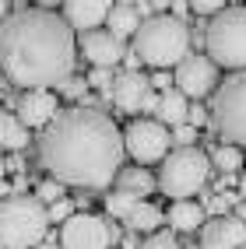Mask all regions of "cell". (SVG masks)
Wrapping results in <instances>:
<instances>
[{
	"mask_svg": "<svg viewBox=\"0 0 246 249\" xmlns=\"http://www.w3.org/2000/svg\"><path fill=\"white\" fill-rule=\"evenodd\" d=\"M120 239V228L98 218V214L77 211L67 225H60V246L63 249H113V242Z\"/></svg>",
	"mask_w": 246,
	"mask_h": 249,
	"instance_id": "ba28073f",
	"label": "cell"
},
{
	"mask_svg": "<svg viewBox=\"0 0 246 249\" xmlns=\"http://www.w3.org/2000/svg\"><path fill=\"white\" fill-rule=\"evenodd\" d=\"M116 190H123V193H134V196H144L151 193V190H158V179L148 172V169H141V165H134V169H123L120 176H116Z\"/></svg>",
	"mask_w": 246,
	"mask_h": 249,
	"instance_id": "d6986e66",
	"label": "cell"
},
{
	"mask_svg": "<svg viewBox=\"0 0 246 249\" xmlns=\"http://www.w3.org/2000/svg\"><path fill=\"white\" fill-rule=\"evenodd\" d=\"M88 77H67V81H63V85L57 88L63 98H88Z\"/></svg>",
	"mask_w": 246,
	"mask_h": 249,
	"instance_id": "484cf974",
	"label": "cell"
},
{
	"mask_svg": "<svg viewBox=\"0 0 246 249\" xmlns=\"http://www.w3.org/2000/svg\"><path fill=\"white\" fill-rule=\"evenodd\" d=\"M25 190H28V179L18 176V179H14V193H21V196H25Z\"/></svg>",
	"mask_w": 246,
	"mask_h": 249,
	"instance_id": "d590c367",
	"label": "cell"
},
{
	"mask_svg": "<svg viewBox=\"0 0 246 249\" xmlns=\"http://www.w3.org/2000/svg\"><path fill=\"white\" fill-rule=\"evenodd\" d=\"M211 120L228 144H246V71L225 77L211 95Z\"/></svg>",
	"mask_w": 246,
	"mask_h": 249,
	"instance_id": "52a82bcc",
	"label": "cell"
},
{
	"mask_svg": "<svg viewBox=\"0 0 246 249\" xmlns=\"http://www.w3.org/2000/svg\"><path fill=\"white\" fill-rule=\"evenodd\" d=\"M162 221H166V214H162L155 204L141 200V204L134 207V214L127 218V228H130V231H148V235H155V231L162 228Z\"/></svg>",
	"mask_w": 246,
	"mask_h": 249,
	"instance_id": "44dd1931",
	"label": "cell"
},
{
	"mask_svg": "<svg viewBox=\"0 0 246 249\" xmlns=\"http://www.w3.org/2000/svg\"><path fill=\"white\" fill-rule=\"evenodd\" d=\"M201 249H246V221L239 218H211L201 228Z\"/></svg>",
	"mask_w": 246,
	"mask_h": 249,
	"instance_id": "4fadbf2b",
	"label": "cell"
},
{
	"mask_svg": "<svg viewBox=\"0 0 246 249\" xmlns=\"http://www.w3.org/2000/svg\"><path fill=\"white\" fill-rule=\"evenodd\" d=\"M232 204H239L236 193H215V196H208L204 211L211 214V218H228V207H232Z\"/></svg>",
	"mask_w": 246,
	"mask_h": 249,
	"instance_id": "cb8c5ba5",
	"label": "cell"
},
{
	"mask_svg": "<svg viewBox=\"0 0 246 249\" xmlns=\"http://www.w3.org/2000/svg\"><path fill=\"white\" fill-rule=\"evenodd\" d=\"M113 4H102V0H71L63 4V21H67L74 32H98V25L109 21Z\"/></svg>",
	"mask_w": 246,
	"mask_h": 249,
	"instance_id": "5bb4252c",
	"label": "cell"
},
{
	"mask_svg": "<svg viewBox=\"0 0 246 249\" xmlns=\"http://www.w3.org/2000/svg\"><path fill=\"white\" fill-rule=\"evenodd\" d=\"M169 225L176 231H197V228L208 225V211H204V204H197V200H176L169 207Z\"/></svg>",
	"mask_w": 246,
	"mask_h": 249,
	"instance_id": "e0dca14e",
	"label": "cell"
},
{
	"mask_svg": "<svg viewBox=\"0 0 246 249\" xmlns=\"http://www.w3.org/2000/svg\"><path fill=\"white\" fill-rule=\"evenodd\" d=\"M187 123H190V126H197V130H201V126H208V109H204L201 102H190V112H187Z\"/></svg>",
	"mask_w": 246,
	"mask_h": 249,
	"instance_id": "d6a6232c",
	"label": "cell"
},
{
	"mask_svg": "<svg viewBox=\"0 0 246 249\" xmlns=\"http://www.w3.org/2000/svg\"><path fill=\"white\" fill-rule=\"evenodd\" d=\"M39 249H63V246H57V239H46V242H42Z\"/></svg>",
	"mask_w": 246,
	"mask_h": 249,
	"instance_id": "f35d334b",
	"label": "cell"
},
{
	"mask_svg": "<svg viewBox=\"0 0 246 249\" xmlns=\"http://www.w3.org/2000/svg\"><path fill=\"white\" fill-rule=\"evenodd\" d=\"M49 239V207L32 193H11L0 204V246L39 249Z\"/></svg>",
	"mask_w": 246,
	"mask_h": 249,
	"instance_id": "3957f363",
	"label": "cell"
},
{
	"mask_svg": "<svg viewBox=\"0 0 246 249\" xmlns=\"http://www.w3.org/2000/svg\"><path fill=\"white\" fill-rule=\"evenodd\" d=\"M81 49H85V56L95 67H106V71L127 56L123 42L113 36V32H85V36H81Z\"/></svg>",
	"mask_w": 246,
	"mask_h": 249,
	"instance_id": "9a60e30c",
	"label": "cell"
},
{
	"mask_svg": "<svg viewBox=\"0 0 246 249\" xmlns=\"http://www.w3.org/2000/svg\"><path fill=\"white\" fill-rule=\"evenodd\" d=\"M137 249H179V242H176L172 231H155V235H148Z\"/></svg>",
	"mask_w": 246,
	"mask_h": 249,
	"instance_id": "4316f807",
	"label": "cell"
},
{
	"mask_svg": "<svg viewBox=\"0 0 246 249\" xmlns=\"http://www.w3.org/2000/svg\"><path fill=\"white\" fill-rule=\"evenodd\" d=\"M208 56L225 71H246V7H225L208 25Z\"/></svg>",
	"mask_w": 246,
	"mask_h": 249,
	"instance_id": "8992f818",
	"label": "cell"
},
{
	"mask_svg": "<svg viewBox=\"0 0 246 249\" xmlns=\"http://www.w3.org/2000/svg\"><path fill=\"white\" fill-rule=\"evenodd\" d=\"M151 88H155L158 95H166V91H172V88H176V74H169V71H158V74L151 77Z\"/></svg>",
	"mask_w": 246,
	"mask_h": 249,
	"instance_id": "4dcf8cb0",
	"label": "cell"
},
{
	"mask_svg": "<svg viewBox=\"0 0 246 249\" xmlns=\"http://www.w3.org/2000/svg\"><path fill=\"white\" fill-rule=\"evenodd\" d=\"M148 95H151V81H148L141 71H120L116 81H113V91H109V98H113L116 109H123V112L144 109Z\"/></svg>",
	"mask_w": 246,
	"mask_h": 249,
	"instance_id": "7c38bea8",
	"label": "cell"
},
{
	"mask_svg": "<svg viewBox=\"0 0 246 249\" xmlns=\"http://www.w3.org/2000/svg\"><path fill=\"white\" fill-rule=\"evenodd\" d=\"M134 53L158 71L179 67L190 56V28L172 14H155L134 36Z\"/></svg>",
	"mask_w": 246,
	"mask_h": 249,
	"instance_id": "277c9868",
	"label": "cell"
},
{
	"mask_svg": "<svg viewBox=\"0 0 246 249\" xmlns=\"http://www.w3.org/2000/svg\"><path fill=\"white\" fill-rule=\"evenodd\" d=\"M193 141H197V126H190V123L176 126V134H172V144H179V147H197Z\"/></svg>",
	"mask_w": 246,
	"mask_h": 249,
	"instance_id": "f546056e",
	"label": "cell"
},
{
	"mask_svg": "<svg viewBox=\"0 0 246 249\" xmlns=\"http://www.w3.org/2000/svg\"><path fill=\"white\" fill-rule=\"evenodd\" d=\"M187 112H190V102H187V95L179 91V88H172V91H166V95H158V109H155V116H158V123L162 126H183L187 123Z\"/></svg>",
	"mask_w": 246,
	"mask_h": 249,
	"instance_id": "ac0fdd59",
	"label": "cell"
},
{
	"mask_svg": "<svg viewBox=\"0 0 246 249\" xmlns=\"http://www.w3.org/2000/svg\"><path fill=\"white\" fill-rule=\"evenodd\" d=\"M25 165H21V158H7V172H21Z\"/></svg>",
	"mask_w": 246,
	"mask_h": 249,
	"instance_id": "8d00e7d4",
	"label": "cell"
},
{
	"mask_svg": "<svg viewBox=\"0 0 246 249\" xmlns=\"http://www.w3.org/2000/svg\"><path fill=\"white\" fill-rule=\"evenodd\" d=\"M197 14H208V18H218V14L225 11V4L222 0H197V4H190Z\"/></svg>",
	"mask_w": 246,
	"mask_h": 249,
	"instance_id": "1f68e13d",
	"label": "cell"
},
{
	"mask_svg": "<svg viewBox=\"0 0 246 249\" xmlns=\"http://www.w3.org/2000/svg\"><path fill=\"white\" fill-rule=\"evenodd\" d=\"M239 200H246V172L239 176Z\"/></svg>",
	"mask_w": 246,
	"mask_h": 249,
	"instance_id": "74e56055",
	"label": "cell"
},
{
	"mask_svg": "<svg viewBox=\"0 0 246 249\" xmlns=\"http://www.w3.org/2000/svg\"><path fill=\"white\" fill-rule=\"evenodd\" d=\"M141 25H144V18H141V7L137 4H113L106 32H113V36L123 42V39H134L141 32Z\"/></svg>",
	"mask_w": 246,
	"mask_h": 249,
	"instance_id": "2e32d148",
	"label": "cell"
},
{
	"mask_svg": "<svg viewBox=\"0 0 246 249\" xmlns=\"http://www.w3.org/2000/svg\"><path fill=\"white\" fill-rule=\"evenodd\" d=\"M141 63H144V60L134 53V49H130V53L123 56V67H127V71H141Z\"/></svg>",
	"mask_w": 246,
	"mask_h": 249,
	"instance_id": "e575fe53",
	"label": "cell"
},
{
	"mask_svg": "<svg viewBox=\"0 0 246 249\" xmlns=\"http://www.w3.org/2000/svg\"><path fill=\"white\" fill-rule=\"evenodd\" d=\"M113 81H116V77H113V74H109L106 67H95V71L88 74V85H92V88H102L106 95L113 91Z\"/></svg>",
	"mask_w": 246,
	"mask_h": 249,
	"instance_id": "f1b7e54d",
	"label": "cell"
},
{
	"mask_svg": "<svg viewBox=\"0 0 246 249\" xmlns=\"http://www.w3.org/2000/svg\"><path fill=\"white\" fill-rule=\"evenodd\" d=\"M74 28L53 7H18L0 21V67L11 85L49 91L74 77Z\"/></svg>",
	"mask_w": 246,
	"mask_h": 249,
	"instance_id": "7a4b0ae2",
	"label": "cell"
},
{
	"mask_svg": "<svg viewBox=\"0 0 246 249\" xmlns=\"http://www.w3.org/2000/svg\"><path fill=\"white\" fill-rule=\"evenodd\" d=\"M211 161H215V169L225 172V176H236L243 165H246V155L239 151L236 144H218L215 151H211Z\"/></svg>",
	"mask_w": 246,
	"mask_h": 249,
	"instance_id": "7402d4cb",
	"label": "cell"
},
{
	"mask_svg": "<svg viewBox=\"0 0 246 249\" xmlns=\"http://www.w3.org/2000/svg\"><path fill=\"white\" fill-rule=\"evenodd\" d=\"M36 196L42 204H60V200H67V196H63V182L60 179H46V182H39V190H36Z\"/></svg>",
	"mask_w": 246,
	"mask_h": 249,
	"instance_id": "d4e9b609",
	"label": "cell"
},
{
	"mask_svg": "<svg viewBox=\"0 0 246 249\" xmlns=\"http://www.w3.org/2000/svg\"><path fill=\"white\" fill-rule=\"evenodd\" d=\"M176 88L187 98H193V102H201L204 95H215L218 91V63L211 56H201V53L187 56L176 67Z\"/></svg>",
	"mask_w": 246,
	"mask_h": 249,
	"instance_id": "30bf717a",
	"label": "cell"
},
{
	"mask_svg": "<svg viewBox=\"0 0 246 249\" xmlns=\"http://www.w3.org/2000/svg\"><path fill=\"white\" fill-rule=\"evenodd\" d=\"M123 144H127V155L144 169V165H151V161H166L169 158L172 137L158 120H134L123 130Z\"/></svg>",
	"mask_w": 246,
	"mask_h": 249,
	"instance_id": "9c48e42d",
	"label": "cell"
},
{
	"mask_svg": "<svg viewBox=\"0 0 246 249\" xmlns=\"http://www.w3.org/2000/svg\"><path fill=\"white\" fill-rule=\"evenodd\" d=\"M211 176V158L201 147H176L158 169V190L172 200H190L193 193L204 190Z\"/></svg>",
	"mask_w": 246,
	"mask_h": 249,
	"instance_id": "5b68a950",
	"label": "cell"
},
{
	"mask_svg": "<svg viewBox=\"0 0 246 249\" xmlns=\"http://www.w3.org/2000/svg\"><path fill=\"white\" fill-rule=\"evenodd\" d=\"M169 14H172V18H179V21H183L187 14H190V4H183V0H176V4H169Z\"/></svg>",
	"mask_w": 246,
	"mask_h": 249,
	"instance_id": "836d02e7",
	"label": "cell"
},
{
	"mask_svg": "<svg viewBox=\"0 0 246 249\" xmlns=\"http://www.w3.org/2000/svg\"><path fill=\"white\" fill-rule=\"evenodd\" d=\"M0 144L7 147V151H21L28 144V126L18 120V112H0Z\"/></svg>",
	"mask_w": 246,
	"mask_h": 249,
	"instance_id": "ffe728a7",
	"label": "cell"
},
{
	"mask_svg": "<svg viewBox=\"0 0 246 249\" xmlns=\"http://www.w3.org/2000/svg\"><path fill=\"white\" fill-rule=\"evenodd\" d=\"M74 200H60V204H53L49 207V221H57V225H67L71 218H74Z\"/></svg>",
	"mask_w": 246,
	"mask_h": 249,
	"instance_id": "83f0119b",
	"label": "cell"
},
{
	"mask_svg": "<svg viewBox=\"0 0 246 249\" xmlns=\"http://www.w3.org/2000/svg\"><path fill=\"white\" fill-rule=\"evenodd\" d=\"M236 218H239V221H246V200L239 204V214H236Z\"/></svg>",
	"mask_w": 246,
	"mask_h": 249,
	"instance_id": "ab89813d",
	"label": "cell"
},
{
	"mask_svg": "<svg viewBox=\"0 0 246 249\" xmlns=\"http://www.w3.org/2000/svg\"><path fill=\"white\" fill-rule=\"evenodd\" d=\"M123 134L102 109H63L39 137V161L63 186L106 190L123 169Z\"/></svg>",
	"mask_w": 246,
	"mask_h": 249,
	"instance_id": "6da1fadb",
	"label": "cell"
},
{
	"mask_svg": "<svg viewBox=\"0 0 246 249\" xmlns=\"http://www.w3.org/2000/svg\"><path fill=\"white\" fill-rule=\"evenodd\" d=\"M141 204V196H134V193H123V190H113L109 196H106V211H109V218H130L134 214V207Z\"/></svg>",
	"mask_w": 246,
	"mask_h": 249,
	"instance_id": "603a6c76",
	"label": "cell"
},
{
	"mask_svg": "<svg viewBox=\"0 0 246 249\" xmlns=\"http://www.w3.org/2000/svg\"><path fill=\"white\" fill-rule=\"evenodd\" d=\"M14 112H18V120L28 130H46L63 109L57 106V95L53 91H42L39 88V91H21V98L14 102Z\"/></svg>",
	"mask_w": 246,
	"mask_h": 249,
	"instance_id": "8fae6325",
	"label": "cell"
}]
</instances>
